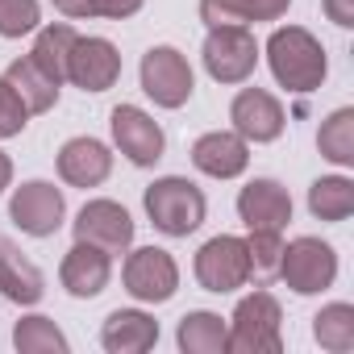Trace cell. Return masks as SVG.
Listing matches in <instances>:
<instances>
[{
    "mask_svg": "<svg viewBox=\"0 0 354 354\" xmlns=\"http://www.w3.org/2000/svg\"><path fill=\"white\" fill-rule=\"evenodd\" d=\"M109 129H113V142L117 150L133 162V167H154L167 150V138H162V125L138 109V104H117L109 113Z\"/></svg>",
    "mask_w": 354,
    "mask_h": 354,
    "instance_id": "obj_9",
    "label": "cell"
},
{
    "mask_svg": "<svg viewBox=\"0 0 354 354\" xmlns=\"http://www.w3.org/2000/svg\"><path fill=\"white\" fill-rule=\"evenodd\" d=\"M75 38H80V34H75L67 21H50V26H42L38 38H34L30 59H34V67H38L42 75H50L59 88H63V80H67V59H71Z\"/></svg>",
    "mask_w": 354,
    "mask_h": 354,
    "instance_id": "obj_21",
    "label": "cell"
},
{
    "mask_svg": "<svg viewBox=\"0 0 354 354\" xmlns=\"http://www.w3.org/2000/svg\"><path fill=\"white\" fill-rule=\"evenodd\" d=\"M59 279H63V288H67L75 300H92V296H100V292L109 288V279H113V254H104V250L92 246V242H75V246L67 250L63 267H59Z\"/></svg>",
    "mask_w": 354,
    "mask_h": 354,
    "instance_id": "obj_16",
    "label": "cell"
},
{
    "mask_svg": "<svg viewBox=\"0 0 354 354\" xmlns=\"http://www.w3.org/2000/svg\"><path fill=\"white\" fill-rule=\"evenodd\" d=\"M71 225H75V242H92L104 254H125L133 242V217L117 201H88Z\"/></svg>",
    "mask_w": 354,
    "mask_h": 354,
    "instance_id": "obj_11",
    "label": "cell"
},
{
    "mask_svg": "<svg viewBox=\"0 0 354 354\" xmlns=\"http://www.w3.org/2000/svg\"><path fill=\"white\" fill-rule=\"evenodd\" d=\"M42 21L38 0H0V38H26Z\"/></svg>",
    "mask_w": 354,
    "mask_h": 354,
    "instance_id": "obj_28",
    "label": "cell"
},
{
    "mask_svg": "<svg viewBox=\"0 0 354 354\" xmlns=\"http://www.w3.org/2000/svg\"><path fill=\"white\" fill-rule=\"evenodd\" d=\"M201 21L209 30H217V26H246L238 17V9H234V0H201Z\"/></svg>",
    "mask_w": 354,
    "mask_h": 354,
    "instance_id": "obj_31",
    "label": "cell"
},
{
    "mask_svg": "<svg viewBox=\"0 0 354 354\" xmlns=\"http://www.w3.org/2000/svg\"><path fill=\"white\" fill-rule=\"evenodd\" d=\"M317 150L337 167H354V109H337L321 121Z\"/></svg>",
    "mask_w": 354,
    "mask_h": 354,
    "instance_id": "obj_26",
    "label": "cell"
},
{
    "mask_svg": "<svg viewBox=\"0 0 354 354\" xmlns=\"http://www.w3.org/2000/svg\"><path fill=\"white\" fill-rule=\"evenodd\" d=\"M125 292L142 304H167L175 296V288H180V267H175V259L162 250V246H142L125 259Z\"/></svg>",
    "mask_w": 354,
    "mask_h": 354,
    "instance_id": "obj_8",
    "label": "cell"
},
{
    "mask_svg": "<svg viewBox=\"0 0 354 354\" xmlns=\"http://www.w3.org/2000/svg\"><path fill=\"white\" fill-rule=\"evenodd\" d=\"M201 59L217 84H246L259 67V42L246 26H217L209 30Z\"/></svg>",
    "mask_w": 354,
    "mask_h": 354,
    "instance_id": "obj_5",
    "label": "cell"
},
{
    "mask_svg": "<svg viewBox=\"0 0 354 354\" xmlns=\"http://www.w3.org/2000/svg\"><path fill=\"white\" fill-rule=\"evenodd\" d=\"M5 84L21 96V104L30 109V117H34V113H50V109L59 104V84H55L50 75H42L30 55H26V59H13V63L5 67Z\"/></svg>",
    "mask_w": 354,
    "mask_h": 354,
    "instance_id": "obj_20",
    "label": "cell"
},
{
    "mask_svg": "<svg viewBox=\"0 0 354 354\" xmlns=\"http://www.w3.org/2000/svg\"><path fill=\"white\" fill-rule=\"evenodd\" d=\"M13 346H17V354H67V350H71L67 333H63L50 317H42V313L21 317V321L13 325Z\"/></svg>",
    "mask_w": 354,
    "mask_h": 354,
    "instance_id": "obj_24",
    "label": "cell"
},
{
    "mask_svg": "<svg viewBox=\"0 0 354 354\" xmlns=\"http://www.w3.org/2000/svg\"><path fill=\"white\" fill-rule=\"evenodd\" d=\"M100 342L109 354H146L158 342V321L142 308H117L104 317Z\"/></svg>",
    "mask_w": 354,
    "mask_h": 354,
    "instance_id": "obj_18",
    "label": "cell"
},
{
    "mask_svg": "<svg viewBox=\"0 0 354 354\" xmlns=\"http://www.w3.org/2000/svg\"><path fill=\"white\" fill-rule=\"evenodd\" d=\"M26 125H30V109H26L21 96L5 84V75H0V138H17Z\"/></svg>",
    "mask_w": 354,
    "mask_h": 354,
    "instance_id": "obj_29",
    "label": "cell"
},
{
    "mask_svg": "<svg viewBox=\"0 0 354 354\" xmlns=\"http://www.w3.org/2000/svg\"><path fill=\"white\" fill-rule=\"evenodd\" d=\"M321 9L333 26H342V30L354 26V0H321Z\"/></svg>",
    "mask_w": 354,
    "mask_h": 354,
    "instance_id": "obj_33",
    "label": "cell"
},
{
    "mask_svg": "<svg viewBox=\"0 0 354 354\" xmlns=\"http://www.w3.org/2000/svg\"><path fill=\"white\" fill-rule=\"evenodd\" d=\"M230 337H225V350L234 354H279L283 350V337H279V325H283V308L271 292H250L238 300L234 317H230Z\"/></svg>",
    "mask_w": 354,
    "mask_h": 354,
    "instance_id": "obj_3",
    "label": "cell"
},
{
    "mask_svg": "<svg viewBox=\"0 0 354 354\" xmlns=\"http://www.w3.org/2000/svg\"><path fill=\"white\" fill-rule=\"evenodd\" d=\"M55 9H59L63 17L80 21V17H92V0H55Z\"/></svg>",
    "mask_w": 354,
    "mask_h": 354,
    "instance_id": "obj_34",
    "label": "cell"
},
{
    "mask_svg": "<svg viewBox=\"0 0 354 354\" xmlns=\"http://www.w3.org/2000/svg\"><path fill=\"white\" fill-rule=\"evenodd\" d=\"M238 217L246 230H279L292 221V196L279 180H250L238 192Z\"/></svg>",
    "mask_w": 354,
    "mask_h": 354,
    "instance_id": "obj_15",
    "label": "cell"
},
{
    "mask_svg": "<svg viewBox=\"0 0 354 354\" xmlns=\"http://www.w3.org/2000/svg\"><path fill=\"white\" fill-rule=\"evenodd\" d=\"M146 0H92V17H109V21H125L133 17Z\"/></svg>",
    "mask_w": 354,
    "mask_h": 354,
    "instance_id": "obj_32",
    "label": "cell"
},
{
    "mask_svg": "<svg viewBox=\"0 0 354 354\" xmlns=\"http://www.w3.org/2000/svg\"><path fill=\"white\" fill-rule=\"evenodd\" d=\"M46 292V279L42 271L9 242V238H0V296H9L13 304H38Z\"/></svg>",
    "mask_w": 354,
    "mask_h": 354,
    "instance_id": "obj_19",
    "label": "cell"
},
{
    "mask_svg": "<svg viewBox=\"0 0 354 354\" xmlns=\"http://www.w3.org/2000/svg\"><path fill=\"white\" fill-rule=\"evenodd\" d=\"M67 80L84 92H109L121 80V55L109 38H75L67 59Z\"/></svg>",
    "mask_w": 354,
    "mask_h": 354,
    "instance_id": "obj_12",
    "label": "cell"
},
{
    "mask_svg": "<svg viewBox=\"0 0 354 354\" xmlns=\"http://www.w3.org/2000/svg\"><path fill=\"white\" fill-rule=\"evenodd\" d=\"M279 279L296 292V296H317L325 288H333L337 279V254L329 242L321 238H296L283 246L279 259Z\"/></svg>",
    "mask_w": 354,
    "mask_h": 354,
    "instance_id": "obj_6",
    "label": "cell"
},
{
    "mask_svg": "<svg viewBox=\"0 0 354 354\" xmlns=\"http://www.w3.org/2000/svg\"><path fill=\"white\" fill-rule=\"evenodd\" d=\"M113 171V154L96 138H71L59 150V175L71 188H100Z\"/></svg>",
    "mask_w": 354,
    "mask_h": 354,
    "instance_id": "obj_17",
    "label": "cell"
},
{
    "mask_svg": "<svg viewBox=\"0 0 354 354\" xmlns=\"http://www.w3.org/2000/svg\"><path fill=\"white\" fill-rule=\"evenodd\" d=\"M142 205H146L150 225L158 234H167V238H188V234H196L205 225V213H209L205 192L192 180H184V175H162V180H154L146 188Z\"/></svg>",
    "mask_w": 354,
    "mask_h": 354,
    "instance_id": "obj_2",
    "label": "cell"
},
{
    "mask_svg": "<svg viewBox=\"0 0 354 354\" xmlns=\"http://www.w3.org/2000/svg\"><path fill=\"white\" fill-rule=\"evenodd\" d=\"M279 259H283V238H279V230H250V238H246L250 279H254V283L279 279Z\"/></svg>",
    "mask_w": 354,
    "mask_h": 354,
    "instance_id": "obj_27",
    "label": "cell"
},
{
    "mask_svg": "<svg viewBox=\"0 0 354 354\" xmlns=\"http://www.w3.org/2000/svg\"><path fill=\"white\" fill-rule=\"evenodd\" d=\"M225 337H230V325L205 308L184 313L180 329H175V342H180L184 354H225Z\"/></svg>",
    "mask_w": 354,
    "mask_h": 354,
    "instance_id": "obj_22",
    "label": "cell"
},
{
    "mask_svg": "<svg viewBox=\"0 0 354 354\" xmlns=\"http://www.w3.org/2000/svg\"><path fill=\"white\" fill-rule=\"evenodd\" d=\"M230 121H234V133L246 142H275L288 125L283 104L267 88H242L230 104Z\"/></svg>",
    "mask_w": 354,
    "mask_h": 354,
    "instance_id": "obj_13",
    "label": "cell"
},
{
    "mask_svg": "<svg viewBox=\"0 0 354 354\" xmlns=\"http://www.w3.org/2000/svg\"><path fill=\"white\" fill-rule=\"evenodd\" d=\"M13 184V158L5 154V150H0V192H5Z\"/></svg>",
    "mask_w": 354,
    "mask_h": 354,
    "instance_id": "obj_35",
    "label": "cell"
},
{
    "mask_svg": "<svg viewBox=\"0 0 354 354\" xmlns=\"http://www.w3.org/2000/svg\"><path fill=\"white\" fill-rule=\"evenodd\" d=\"M267 63H271V75L279 88L288 92H317L329 75V59H325V46L304 30V26H279L271 38H267Z\"/></svg>",
    "mask_w": 354,
    "mask_h": 354,
    "instance_id": "obj_1",
    "label": "cell"
},
{
    "mask_svg": "<svg viewBox=\"0 0 354 354\" xmlns=\"http://www.w3.org/2000/svg\"><path fill=\"white\" fill-rule=\"evenodd\" d=\"M234 9L246 26L250 21H279L292 9V0H234Z\"/></svg>",
    "mask_w": 354,
    "mask_h": 354,
    "instance_id": "obj_30",
    "label": "cell"
},
{
    "mask_svg": "<svg viewBox=\"0 0 354 354\" xmlns=\"http://www.w3.org/2000/svg\"><path fill=\"white\" fill-rule=\"evenodd\" d=\"M196 279L205 292H238L250 279V263H246V238L234 234H217L196 250Z\"/></svg>",
    "mask_w": 354,
    "mask_h": 354,
    "instance_id": "obj_7",
    "label": "cell"
},
{
    "mask_svg": "<svg viewBox=\"0 0 354 354\" xmlns=\"http://www.w3.org/2000/svg\"><path fill=\"white\" fill-rule=\"evenodd\" d=\"M308 213L317 221H346L354 213V180H346V175H321V180H313Z\"/></svg>",
    "mask_w": 354,
    "mask_h": 354,
    "instance_id": "obj_23",
    "label": "cell"
},
{
    "mask_svg": "<svg viewBox=\"0 0 354 354\" xmlns=\"http://www.w3.org/2000/svg\"><path fill=\"white\" fill-rule=\"evenodd\" d=\"M142 92L158 104V109H184L196 92V75L188 67V59L175 46H150L142 55Z\"/></svg>",
    "mask_w": 354,
    "mask_h": 354,
    "instance_id": "obj_4",
    "label": "cell"
},
{
    "mask_svg": "<svg viewBox=\"0 0 354 354\" xmlns=\"http://www.w3.org/2000/svg\"><path fill=\"white\" fill-rule=\"evenodd\" d=\"M192 167L209 180H234L250 167V142L234 129H213L192 142Z\"/></svg>",
    "mask_w": 354,
    "mask_h": 354,
    "instance_id": "obj_14",
    "label": "cell"
},
{
    "mask_svg": "<svg viewBox=\"0 0 354 354\" xmlns=\"http://www.w3.org/2000/svg\"><path fill=\"white\" fill-rule=\"evenodd\" d=\"M313 337H317V346L329 350V354L354 350V308L342 304V300L325 304V308L313 317Z\"/></svg>",
    "mask_w": 354,
    "mask_h": 354,
    "instance_id": "obj_25",
    "label": "cell"
},
{
    "mask_svg": "<svg viewBox=\"0 0 354 354\" xmlns=\"http://www.w3.org/2000/svg\"><path fill=\"white\" fill-rule=\"evenodd\" d=\"M63 217H67V201H63V192H59L55 184H46V180L21 184V188L13 192V201H9V221H13L21 234H30V238H50V234H59Z\"/></svg>",
    "mask_w": 354,
    "mask_h": 354,
    "instance_id": "obj_10",
    "label": "cell"
}]
</instances>
